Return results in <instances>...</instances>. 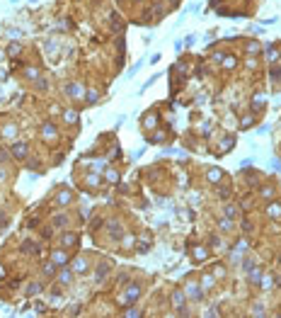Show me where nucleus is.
<instances>
[{"label":"nucleus","mask_w":281,"mask_h":318,"mask_svg":"<svg viewBox=\"0 0 281 318\" xmlns=\"http://www.w3.org/2000/svg\"><path fill=\"white\" fill-rule=\"evenodd\" d=\"M187 294H189V299H201V287H197L194 282L187 287Z\"/></svg>","instance_id":"1"},{"label":"nucleus","mask_w":281,"mask_h":318,"mask_svg":"<svg viewBox=\"0 0 281 318\" xmlns=\"http://www.w3.org/2000/svg\"><path fill=\"white\" fill-rule=\"evenodd\" d=\"M54 262H56V265H66V262H68V255H66L63 250H56V253H54Z\"/></svg>","instance_id":"2"},{"label":"nucleus","mask_w":281,"mask_h":318,"mask_svg":"<svg viewBox=\"0 0 281 318\" xmlns=\"http://www.w3.org/2000/svg\"><path fill=\"white\" fill-rule=\"evenodd\" d=\"M66 92H68L70 97H80V95H83V87H80V85H68Z\"/></svg>","instance_id":"3"},{"label":"nucleus","mask_w":281,"mask_h":318,"mask_svg":"<svg viewBox=\"0 0 281 318\" xmlns=\"http://www.w3.org/2000/svg\"><path fill=\"white\" fill-rule=\"evenodd\" d=\"M12 153H15V158H24V156H27V146L17 144V146L12 148Z\"/></svg>","instance_id":"4"},{"label":"nucleus","mask_w":281,"mask_h":318,"mask_svg":"<svg viewBox=\"0 0 281 318\" xmlns=\"http://www.w3.org/2000/svg\"><path fill=\"white\" fill-rule=\"evenodd\" d=\"M172 304H175V306L184 304V291H182V289H177L175 294H172Z\"/></svg>","instance_id":"5"},{"label":"nucleus","mask_w":281,"mask_h":318,"mask_svg":"<svg viewBox=\"0 0 281 318\" xmlns=\"http://www.w3.org/2000/svg\"><path fill=\"white\" fill-rule=\"evenodd\" d=\"M70 279H73V277H70V270H61L58 282H61V284H70Z\"/></svg>","instance_id":"6"},{"label":"nucleus","mask_w":281,"mask_h":318,"mask_svg":"<svg viewBox=\"0 0 281 318\" xmlns=\"http://www.w3.org/2000/svg\"><path fill=\"white\" fill-rule=\"evenodd\" d=\"M267 214H269V216H274V219H279L281 216V206H279V204H271V206L267 209Z\"/></svg>","instance_id":"7"},{"label":"nucleus","mask_w":281,"mask_h":318,"mask_svg":"<svg viewBox=\"0 0 281 318\" xmlns=\"http://www.w3.org/2000/svg\"><path fill=\"white\" fill-rule=\"evenodd\" d=\"M221 175H223L221 170H209V180H211V182H218V180H221Z\"/></svg>","instance_id":"8"},{"label":"nucleus","mask_w":281,"mask_h":318,"mask_svg":"<svg viewBox=\"0 0 281 318\" xmlns=\"http://www.w3.org/2000/svg\"><path fill=\"white\" fill-rule=\"evenodd\" d=\"M259 279H262V272H259V270H252V275H250V282H259Z\"/></svg>","instance_id":"9"},{"label":"nucleus","mask_w":281,"mask_h":318,"mask_svg":"<svg viewBox=\"0 0 281 318\" xmlns=\"http://www.w3.org/2000/svg\"><path fill=\"white\" fill-rule=\"evenodd\" d=\"M44 131H46V134H49V139H54V136H56V129H54V126H51V124H46V126H44Z\"/></svg>","instance_id":"10"},{"label":"nucleus","mask_w":281,"mask_h":318,"mask_svg":"<svg viewBox=\"0 0 281 318\" xmlns=\"http://www.w3.org/2000/svg\"><path fill=\"white\" fill-rule=\"evenodd\" d=\"M252 104H254V107H262V104H264V97H262V95H254Z\"/></svg>","instance_id":"11"},{"label":"nucleus","mask_w":281,"mask_h":318,"mask_svg":"<svg viewBox=\"0 0 281 318\" xmlns=\"http://www.w3.org/2000/svg\"><path fill=\"white\" fill-rule=\"evenodd\" d=\"M233 141H235V139H225L223 146H221V151H228V148H233Z\"/></svg>","instance_id":"12"},{"label":"nucleus","mask_w":281,"mask_h":318,"mask_svg":"<svg viewBox=\"0 0 281 318\" xmlns=\"http://www.w3.org/2000/svg\"><path fill=\"white\" fill-rule=\"evenodd\" d=\"M75 270L85 272V270H87V262H85V260H78V262H75Z\"/></svg>","instance_id":"13"},{"label":"nucleus","mask_w":281,"mask_h":318,"mask_svg":"<svg viewBox=\"0 0 281 318\" xmlns=\"http://www.w3.org/2000/svg\"><path fill=\"white\" fill-rule=\"evenodd\" d=\"M75 119H78V114H75V112H66V121H68V124H73Z\"/></svg>","instance_id":"14"},{"label":"nucleus","mask_w":281,"mask_h":318,"mask_svg":"<svg viewBox=\"0 0 281 318\" xmlns=\"http://www.w3.org/2000/svg\"><path fill=\"white\" fill-rule=\"evenodd\" d=\"M197 258H199V260L206 258V248H197Z\"/></svg>","instance_id":"15"},{"label":"nucleus","mask_w":281,"mask_h":318,"mask_svg":"<svg viewBox=\"0 0 281 318\" xmlns=\"http://www.w3.org/2000/svg\"><path fill=\"white\" fill-rule=\"evenodd\" d=\"M41 289V287H39V284H32V287H29V294H37V291Z\"/></svg>","instance_id":"16"},{"label":"nucleus","mask_w":281,"mask_h":318,"mask_svg":"<svg viewBox=\"0 0 281 318\" xmlns=\"http://www.w3.org/2000/svg\"><path fill=\"white\" fill-rule=\"evenodd\" d=\"M2 275H5V272H2V267H0V277H2Z\"/></svg>","instance_id":"17"}]
</instances>
